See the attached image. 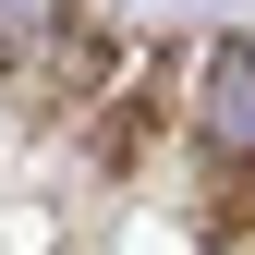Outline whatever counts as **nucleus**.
Wrapping results in <instances>:
<instances>
[{
  "label": "nucleus",
  "mask_w": 255,
  "mask_h": 255,
  "mask_svg": "<svg viewBox=\"0 0 255 255\" xmlns=\"http://www.w3.org/2000/svg\"><path fill=\"white\" fill-rule=\"evenodd\" d=\"M37 24H61V0H0V49H24Z\"/></svg>",
  "instance_id": "f257e3e1"
}]
</instances>
